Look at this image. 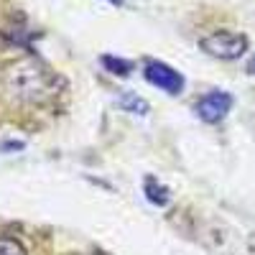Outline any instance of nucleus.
<instances>
[{
    "label": "nucleus",
    "instance_id": "f03ea898",
    "mask_svg": "<svg viewBox=\"0 0 255 255\" xmlns=\"http://www.w3.org/2000/svg\"><path fill=\"white\" fill-rule=\"evenodd\" d=\"M202 51H207L209 56L215 59H225V61H232V59H240L245 51H248V36L243 33H232V31H215L199 41Z\"/></svg>",
    "mask_w": 255,
    "mask_h": 255
},
{
    "label": "nucleus",
    "instance_id": "0eeeda50",
    "mask_svg": "<svg viewBox=\"0 0 255 255\" xmlns=\"http://www.w3.org/2000/svg\"><path fill=\"white\" fill-rule=\"evenodd\" d=\"M102 67L108 69L110 74H118V77H128L133 72V61H128V59H118V56H110V54H105L102 56Z\"/></svg>",
    "mask_w": 255,
    "mask_h": 255
},
{
    "label": "nucleus",
    "instance_id": "423d86ee",
    "mask_svg": "<svg viewBox=\"0 0 255 255\" xmlns=\"http://www.w3.org/2000/svg\"><path fill=\"white\" fill-rule=\"evenodd\" d=\"M118 108L130 113V115H148V110H151V105H148L143 97H138L135 92H123L118 97Z\"/></svg>",
    "mask_w": 255,
    "mask_h": 255
},
{
    "label": "nucleus",
    "instance_id": "9d476101",
    "mask_svg": "<svg viewBox=\"0 0 255 255\" xmlns=\"http://www.w3.org/2000/svg\"><path fill=\"white\" fill-rule=\"evenodd\" d=\"M110 3H113V5H123V0H110Z\"/></svg>",
    "mask_w": 255,
    "mask_h": 255
},
{
    "label": "nucleus",
    "instance_id": "f257e3e1",
    "mask_svg": "<svg viewBox=\"0 0 255 255\" xmlns=\"http://www.w3.org/2000/svg\"><path fill=\"white\" fill-rule=\"evenodd\" d=\"M8 90L23 102H46L56 95V77L36 59L18 61L5 77Z\"/></svg>",
    "mask_w": 255,
    "mask_h": 255
},
{
    "label": "nucleus",
    "instance_id": "7ed1b4c3",
    "mask_svg": "<svg viewBox=\"0 0 255 255\" xmlns=\"http://www.w3.org/2000/svg\"><path fill=\"white\" fill-rule=\"evenodd\" d=\"M143 77L151 82L153 87L163 90L166 95H181L184 92V77L163 61H148L143 67Z\"/></svg>",
    "mask_w": 255,
    "mask_h": 255
},
{
    "label": "nucleus",
    "instance_id": "20e7f679",
    "mask_svg": "<svg viewBox=\"0 0 255 255\" xmlns=\"http://www.w3.org/2000/svg\"><path fill=\"white\" fill-rule=\"evenodd\" d=\"M230 108H232V95H227V92H209V95H204L197 102V115L204 123H220V120L227 118Z\"/></svg>",
    "mask_w": 255,
    "mask_h": 255
},
{
    "label": "nucleus",
    "instance_id": "6e6552de",
    "mask_svg": "<svg viewBox=\"0 0 255 255\" xmlns=\"http://www.w3.org/2000/svg\"><path fill=\"white\" fill-rule=\"evenodd\" d=\"M0 255H28L15 238H0Z\"/></svg>",
    "mask_w": 255,
    "mask_h": 255
},
{
    "label": "nucleus",
    "instance_id": "39448f33",
    "mask_svg": "<svg viewBox=\"0 0 255 255\" xmlns=\"http://www.w3.org/2000/svg\"><path fill=\"white\" fill-rule=\"evenodd\" d=\"M143 194H145V199L151 202V204H156V207H166L168 202H171V191H168V186H163L158 179H153V176H145V181H143Z\"/></svg>",
    "mask_w": 255,
    "mask_h": 255
},
{
    "label": "nucleus",
    "instance_id": "1a4fd4ad",
    "mask_svg": "<svg viewBox=\"0 0 255 255\" xmlns=\"http://www.w3.org/2000/svg\"><path fill=\"white\" fill-rule=\"evenodd\" d=\"M248 74H255V56L248 61Z\"/></svg>",
    "mask_w": 255,
    "mask_h": 255
}]
</instances>
